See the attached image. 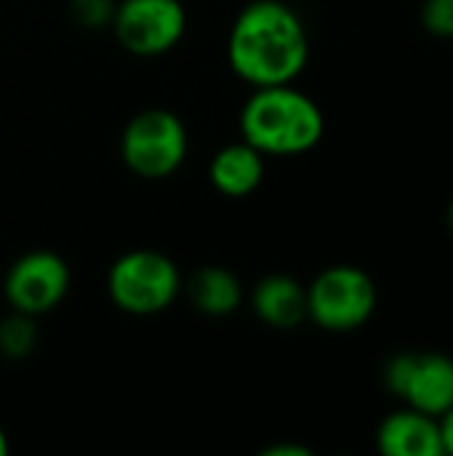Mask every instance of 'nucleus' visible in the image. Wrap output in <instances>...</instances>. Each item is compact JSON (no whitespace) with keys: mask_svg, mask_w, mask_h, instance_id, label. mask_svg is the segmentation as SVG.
Masks as SVG:
<instances>
[{"mask_svg":"<svg viewBox=\"0 0 453 456\" xmlns=\"http://www.w3.org/2000/svg\"><path fill=\"white\" fill-rule=\"evenodd\" d=\"M376 302V283L366 270L352 265H334L310 283L307 318L326 331L347 334L371 321Z\"/></svg>","mask_w":453,"mask_h":456,"instance_id":"obj_3","label":"nucleus"},{"mask_svg":"<svg viewBox=\"0 0 453 456\" xmlns=\"http://www.w3.org/2000/svg\"><path fill=\"white\" fill-rule=\"evenodd\" d=\"M254 313L272 329H296L307 321V289L291 275H267L254 286Z\"/></svg>","mask_w":453,"mask_h":456,"instance_id":"obj_10","label":"nucleus"},{"mask_svg":"<svg viewBox=\"0 0 453 456\" xmlns=\"http://www.w3.org/2000/svg\"><path fill=\"white\" fill-rule=\"evenodd\" d=\"M8 454V438H5V433H3V428H0V456Z\"/></svg>","mask_w":453,"mask_h":456,"instance_id":"obj_18","label":"nucleus"},{"mask_svg":"<svg viewBox=\"0 0 453 456\" xmlns=\"http://www.w3.org/2000/svg\"><path fill=\"white\" fill-rule=\"evenodd\" d=\"M208 179L222 195L246 198L264 179V155L246 139L240 144H227L214 155L208 166Z\"/></svg>","mask_w":453,"mask_h":456,"instance_id":"obj_11","label":"nucleus"},{"mask_svg":"<svg viewBox=\"0 0 453 456\" xmlns=\"http://www.w3.org/2000/svg\"><path fill=\"white\" fill-rule=\"evenodd\" d=\"M69 13L80 27L101 29L104 24H112L115 0H69Z\"/></svg>","mask_w":453,"mask_h":456,"instance_id":"obj_15","label":"nucleus"},{"mask_svg":"<svg viewBox=\"0 0 453 456\" xmlns=\"http://www.w3.org/2000/svg\"><path fill=\"white\" fill-rule=\"evenodd\" d=\"M5 299L16 313L43 315L69 291V267L53 251H29L19 256L5 275Z\"/></svg>","mask_w":453,"mask_h":456,"instance_id":"obj_8","label":"nucleus"},{"mask_svg":"<svg viewBox=\"0 0 453 456\" xmlns=\"http://www.w3.org/2000/svg\"><path fill=\"white\" fill-rule=\"evenodd\" d=\"M262 456H312V452L299 444H275V446L264 449Z\"/></svg>","mask_w":453,"mask_h":456,"instance_id":"obj_16","label":"nucleus"},{"mask_svg":"<svg viewBox=\"0 0 453 456\" xmlns=\"http://www.w3.org/2000/svg\"><path fill=\"white\" fill-rule=\"evenodd\" d=\"M123 163L142 179L171 176L187 158V131L179 115L163 107L136 112L120 136Z\"/></svg>","mask_w":453,"mask_h":456,"instance_id":"obj_5","label":"nucleus"},{"mask_svg":"<svg viewBox=\"0 0 453 456\" xmlns=\"http://www.w3.org/2000/svg\"><path fill=\"white\" fill-rule=\"evenodd\" d=\"M227 59L235 75L256 88L286 86L310 59L304 21L280 0H254L230 29Z\"/></svg>","mask_w":453,"mask_h":456,"instance_id":"obj_1","label":"nucleus"},{"mask_svg":"<svg viewBox=\"0 0 453 456\" xmlns=\"http://www.w3.org/2000/svg\"><path fill=\"white\" fill-rule=\"evenodd\" d=\"M441 436H443V452L453 456V406L441 417Z\"/></svg>","mask_w":453,"mask_h":456,"instance_id":"obj_17","label":"nucleus"},{"mask_svg":"<svg viewBox=\"0 0 453 456\" xmlns=\"http://www.w3.org/2000/svg\"><path fill=\"white\" fill-rule=\"evenodd\" d=\"M107 289L123 313L155 315L176 299L182 291V275L166 254L139 248L123 254L112 265Z\"/></svg>","mask_w":453,"mask_h":456,"instance_id":"obj_4","label":"nucleus"},{"mask_svg":"<svg viewBox=\"0 0 453 456\" xmlns=\"http://www.w3.org/2000/svg\"><path fill=\"white\" fill-rule=\"evenodd\" d=\"M112 29L133 56L168 53L187 29V11L179 0H123L115 5Z\"/></svg>","mask_w":453,"mask_h":456,"instance_id":"obj_7","label":"nucleus"},{"mask_svg":"<svg viewBox=\"0 0 453 456\" xmlns=\"http://www.w3.org/2000/svg\"><path fill=\"white\" fill-rule=\"evenodd\" d=\"M190 299L192 305L203 313V315H211V318H224V315H232L243 299V291H240V281L227 270V267H216V265H208V267H200L192 278H190Z\"/></svg>","mask_w":453,"mask_h":456,"instance_id":"obj_12","label":"nucleus"},{"mask_svg":"<svg viewBox=\"0 0 453 456\" xmlns=\"http://www.w3.org/2000/svg\"><path fill=\"white\" fill-rule=\"evenodd\" d=\"M419 19L427 35L441 37V40H453V0H425Z\"/></svg>","mask_w":453,"mask_h":456,"instance_id":"obj_14","label":"nucleus"},{"mask_svg":"<svg viewBox=\"0 0 453 456\" xmlns=\"http://www.w3.org/2000/svg\"><path fill=\"white\" fill-rule=\"evenodd\" d=\"M240 131L262 155H302L323 139L326 120L307 94L286 83L256 88L243 107Z\"/></svg>","mask_w":453,"mask_h":456,"instance_id":"obj_2","label":"nucleus"},{"mask_svg":"<svg viewBox=\"0 0 453 456\" xmlns=\"http://www.w3.org/2000/svg\"><path fill=\"white\" fill-rule=\"evenodd\" d=\"M446 219H449V230H451V235H453V200H451V206H449V216H446Z\"/></svg>","mask_w":453,"mask_h":456,"instance_id":"obj_19","label":"nucleus"},{"mask_svg":"<svg viewBox=\"0 0 453 456\" xmlns=\"http://www.w3.org/2000/svg\"><path fill=\"white\" fill-rule=\"evenodd\" d=\"M376 446L387 456H443L441 419L411 406L392 411L376 430Z\"/></svg>","mask_w":453,"mask_h":456,"instance_id":"obj_9","label":"nucleus"},{"mask_svg":"<svg viewBox=\"0 0 453 456\" xmlns=\"http://www.w3.org/2000/svg\"><path fill=\"white\" fill-rule=\"evenodd\" d=\"M384 387L406 406L441 419L453 406V358L433 350L398 353L384 366Z\"/></svg>","mask_w":453,"mask_h":456,"instance_id":"obj_6","label":"nucleus"},{"mask_svg":"<svg viewBox=\"0 0 453 456\" xmlns=\"http://www.w3.org/2000/svg\"><path fill=\"white\" fill-rule=\"evenodd\" d=\"M37 331L32 315L16 313L0 321V353L5 358H24L35 350Z\"/></svg>","mask_w":453,"mask_h":456,"instance_id":"obj_13","label":"nucleus"}]
</instances>
